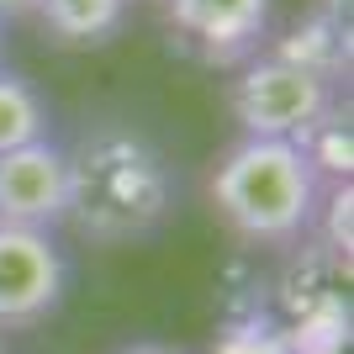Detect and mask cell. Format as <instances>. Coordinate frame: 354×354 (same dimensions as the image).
Listing matches in <instances>:
<instances>
[{
    "label": "cell",
    "instance_id": "6da1fadb",
    "mask_svg": "<svg viewBox=\"0 0 354 354\" xmlns=\"http://www.w3.org/2000/svg\"><path fill=\"white\" fill-rule=\"evenodd\" d=\"M169 169L159 148L133 127L106 122L69 153V212L64 222L80 227L90 243H127L153 233L169 212Z\"/></svg>",
    "mask_w": 354,
    "mask_h": 354
},
{
    "label": "cell",
    "instance_id": "52a82bcc",
    "mask_svg": "<svg viewBox=\"0 0 354 354\" xmlns=\"http://www.w3.org/2000/svg\"><path fill=\"white\" fill-rule=\"evenodd\" d=\"M127 6L133 0H37V21L59 48H101L122 32Z\"/></svg>",
    "mask_w": 354,
    "mask_h": 354
},
{
    "label": "cell",
    "instance_id": "277c9868",
    "mask_svg": "<svg viewBox=\"0 0 354 354\" xmlns=\"http://www.w3.org/2000/svg\"><path fill=\"white\" fill-rule=\"evenodd\" d=\"M69 265L53 233L0 222V328H32L64 301Z\"/></svg>",
    "mask_w": 354,
    "mask_h": 354
},
{
    "label": "cell",
    "instance_id": "9c48e42d",
    "mask_svg": "<svg viewBox=\"0 0 354 354\" xmlns=\"http://www.w3.org/2000/svg\"><path fill=\"white\" fill-rule=\"evenodd\" d=\"M275 53L301 64V69H312V74H323V80H339V74L349 69V27L317 11V16H307V27H296Z\"/></svg>",
    "mask_w": 354,
    "mask_h": 354
},
{
    "label": "cell",
    "instance_id": "5bb4252c",
    "mask_svg": "<svg viewBox=\"0 0 354 354\" xmlns=\"http://www.w3.org/2000/svg\"><path fill=\"white\" fill-rule=\"evenodd\" d=\"M0 354H6V349H0Z\"/></svg>",
    "mask_w": 354,
    "mask_h": 354
},
{
    "label": "cell",
    "instance_id": "30bf717a",
    "mask_svg": "<svg viewBox=\"0 0 354 354\" xmlns=\"http://www.w3.org/2000/svg\"><path fill=\"white\" fill-rule=\"evenodd\" d=\"M296 148L312 159V169H317L323 180H333V185L349 180V169H354V133H349V117H339V106H333Z\"/></svg>",
    "mask_w": 354,
    "mask_h": 354
},
{
    "label": "cell",
    "instance_id": "ba28073f",
    "mask_svg": "<svg viewBox=\"0 0 354 354\" xmlns=\"http://www.w3.org/2000/svg\"><path fill=\"white\" fill-rule=\"evenodd\" d=\"M27 143H48V101L27 74L0 69V153H16Z\"/></svg>",
    "mask_w": 354,
    "mask_h": 354
},
{
    "label": "cell",
    "instance_id": "7a4b0ae2",
    "mask_svg": "<svg viewBox=\"0 0 354 354\" xmlns=\"http://www.w3.org/2000/svg\"><path fill=\"white\" fill-rule=\"evenodd\" d=\"M212 207L249 243H301L323 212V175L296 143L238 138L212 169Z\"/></svg>",
    "mask_w": 354,
    "mask_h": 354
},
{
    "label": "cell",
    "instance_id": "7c38bea8",
    "mask_svg": "<svg viewBox=\"0 0 354 354\" xmlns=\"http://www.w3.org/2000/svg\"><path fill=\"white\" fill-rule=\"evenodd\" d=\"M21 16H37V0H0V27L21 21Z\"/></svg>",
    "mask_w": 354,
    "mask_h": 354
},
{
    "label": "cell",
    "instance_id": "4fadbf2b",
    "mask_svg": "<svg viewBox=\"0 0 354 354\" xmlns=\"http://www.w3.org/2000/svg\"><path fill=\"white\" fill-rule=\"evenodd\" d=\"M122 354H175V349H164V344H127Z\"/></svg>",
    "mask_w": 354,
    "mask_h": 354
},
{
    "label": "cell",
    "instance_id": "8fae6325",
    "mask_svg": "<svg viewBox=\"0 0 354 354\" xmlns=\"http://www.w3.org/2000/svg\"><path fill=\"white\" fill-rule=\"evenodd\" d=\"M217 354H296V349L275 328H233V333L217 344Z\"/></svg>",
    "mask_w": 354,
    "mask_h": 354
},
{
    "label": "cell",
    "instance_id": "8992f818",
    "mask_svg": "<svg viewBox=\"0 0 354 354\" xmlns=\"http://www.w3.org/2000/svg\"><path fill=\"white\" fill-rule=\"evenodd\" d=\"M169 27L207 64H249L270 32V0H169Z\"/></svg>",
    "mask_w": 354,
    "mask_h": 354
},
{
    "label": "cell",
    "instance_id": "3957f363",
    "mask_svg": "<svg viewBox=\"0 0 354 354\" xmlns=\"http://www.w3.org/2000/svg\"><path fill=\"white\" fill-rule=\"evenodd\" d=\"M233 122L243 138H275V143H301L317 122L333 111V80L301 69V64L281 59V53H254L238 69L233 90H227Z\"/></svg>",
    "mask_w": 354,
    "mask_h": 354
},
{
    "label": "cell",
    "instance_id": "5b68a950",
    "mask_svg": "<svg viewBox=\"0 0 354 354\" xmlns=\"http://www.w3.org/2000/svg\"><path fill=\"white\" fill-rule=\"evenodd\" d=\"M69 212V153L53 138L0 153V222L53 233Z\"/></svg>",
    "mask_w": 354,
    "mask_h": 354
}]
</instances>
